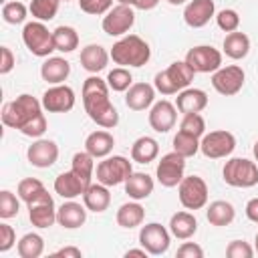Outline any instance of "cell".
Wrapping results in <instances>:
<instances>
[{
  "label": "cell",
  "instance_id": "6da1fadb",
  "mask_svg": "<svg viewBox=\"0 0 258 258\" xmlns=\"http://www.w3.org/2000/svg\"><path fill=\"white\" fill-rule=\"evenodd\" d=\"M83 105L91 121H95L103 129H113L119 123V113L109 99L107 79L91 75L83 83Z\"/></svg>",
  "mask_w": 258,
  "mask_h": 258
},
{
  "label": "cell",
  "instance_id": "7a4b0ae2",
  "mask_svg": "<svg viewBox=\"0 0 258 258\" xmlns=\"http://www.w3.org/2000/svg\"><path fill=\"white\" fill-rule=\"evenodd\" d=\"M109 54H111L115 64H121V67H143L151 58V48L141 36L129 34V36H123L121 40H117Z\"/></svg>",
  "mask_w": 258,
  "mask_h": 258
},
{
  "label": "cell",
  "instance_id": "3957f363",
  "mask_svg": "<svg viewBox=\"0 0 258 258\" xmlns=\"http://www.w3.org/2000/svg\"><path fill=\"white\" fill-rule=\"evenodd\" d=\"M38 113H42V101H38L36 97L28 95V93H22L14 101L4 105V109H2V123L6 127H12V129L20 131L22 125H26Z\"/></svg>",
  "mask_w": 258,
  "mask_h": 258
},
{
  "label": "cell",
  "instance_id": "277c9868",
  "mask_svg": "<svg viewBox=\"0 0 258 258\" xmlns=\"http://www.w3.org/2000/svg\"><path fill=\"white\" fill-rule=\"evenodd\" d=\"M22 42L24 46L34 54V56H48L54 48V36L52 32L44 26V22L40 20H32V22H26L24 28H22Z\"/></svg>",
  "mask_w": 258,
  "mask_h": 258
},
{
  "label": "cell",
  "instance_id": "5b68a950",
  "mask_svg": "<svg viewBox=\"0 0 258 258\" xmlns=\"http://www.w3.org/2000/svg\"><path fill=\"white\" fill-rule=\"evenodd\" d=\"M222 175L232 187H252L258 183V165L246 157H232L226 161Z\"/></svg>",
  "mask_w": 258,
  "mask_h": 258
},
{
  "label": "cell",
  "instance_id": "8992f818",
  "mask_svg": "<svg viewBox=\"0 0 258 258\" xmlns=\"http://www.w3.org/2000/svg\"><path fill=\"white\" fill-rule=\"evenodd\" d=\"M131 173H133L131 161L127 157H123V155H113V157L107 155V157H103V161H99V165L95 169L97 181L107 185V187L125 183Z\"/></svg>",
  "mask_w": 258,
  "mask_h": 258
},
{
  "label": "cell",
  "instance_id": "52a82bcc",
  "mask_svg": "<svg viewBox=\"0 0 258 258\" xmlns=\"http://www.w3.org/2000/svg\"><path fill=\"white\" fill-rule=\"evenodd\" d=\"M179 202L185 210H202L208 204V185L200 175H183L177 185Z\"/></svg>",
  "mask_w": 258,
  "mask_h": 258
},
{
  "label": "cell",
  "instance_id": "ba28073f",
  "mask_svg": "<svg viewBox=\"0 0 258 258\" xmlns=\"http://www.w3.org/2000/svg\"><path fill=\"white\" fill-rule=\"evenodd\" d=\"M234 149H236V137L226 129L204 133V137L200 139V151L210 159L228 157Z\"/></svg>",
  "mask_w": 258,
  "mask_h": 258
},
{
  "label": "cell",
  "instance_id": "9c48e42d",
  "mask_svg": "<svg viewBox=\"0 0 258 258\" xmlns=\"http://www.w3.org/2000/svg\"><path fill=\"white\" fill-rule=\"evenodd\" d=\"M139 244L151 256H161L169 250L171 232L165 226L157 224V222H149V224L141 226V230H139Z\"/></svg>",
  "mask_w": 258,
  "mask_h": 258
},
{
  "label": "cell",
  "instance_id": "30bf717a",
  "mask_svg": "<svg viewBox=\"0 0 258 258\" xmlns=\"http://www.w3.org/2000/svg\"><path fill=\"white\" fill-rule=\"evenodd\" d=\"M183 171H185V157L179 155L177 151H171L159 159L155 167V177L163 187H175L183 179Z\"/></svg>",
  "mask_w": 258,
  "mask_h": 258
},
{
  "label": "cell",
  "instance_id": "8fae6325",
  "mask_svg": "<svg viewBox=\"0 0 258 258\" xmlns=\"http://www.w3.org/2000/svg\"><path fill=\"white\" fill-rule=\"evenodd\" d=\"M244 81H246V73L238 64L220 67L216 73H212V87L224 97H232L240 93V89L244 87Z\"/></svg>",
  "mask_w": 258,
  "mask_h": 258
},
{
  "label": "cell",
  "instance_id": "7c38bea8",
  "mask_svg": "<svg viewBox=\"0 0 258 258\" xmlns=\"http://www.w3.org/2000/svg\"><path fill=\"white\" fill-rule=\"evenodd\" d=\"M135 24V12L131 6L127 4H117L113 6L105 16H103V32L109 36H123L131 30V26Z\"/></svg>",
  "mask_w": 258,
  "mask_h": 258
},
{
  "label": "cell",
  "instance_id": "4fadbf2b",
  "mask_svg": "<svg viewBox=\"0 0 258 258\" xmlns=\"http://www.w3.org/2000/svg\"><path fill=\"white\" fill-rule=\"evenodd\" d=\"M26 206H28V220H30L32 226L44 230V228H50L56 222L54 200L46 189L38 198H34L32 202H28Z\"/></svg>",
  "mask_w": 258,
  "mask_h": 258
},
{
  "label": "cell",
  "instance_id": "5bb4252c",
  "mask_svg": "<svg viewBox=\"0 0 258 258\" xmlns=\"http://www.w3.org/2000/svg\"><path fill=\"white\" fill-rule=\"evenodd\" d=\"M185 60L196 73H216L222 67V52L210 44H200L187 50Z\"/></svg>",
  "mask_w": 258,
  "mask_h": 258
},
{
  "label": "cell",
  "instance_id": "9a60e30c",
  "mask_svg": "<svg viewBox=\"0 0 258 258\" xmlns=\"http://www.w3.org/2000/svg\"><path fill=\"white\" fill-rule=\"evenodd\" d=\"M75 107V91L69 85H52L42 93V109L48 113H67Z\"/></svg>",
  "mask_w": 258,
  "mask_h": 258
},
{
  "label": "cell",
  "instance_id": "2e32d148",
  "mask_svg": "<svg viewBox=\"0 0 258 258\" xmlns=\"http://www.w3.org/2000/svg\"><path fill=\"white\" fill-rule=\"evenodd\" d=\"M26 157H28V163L30 165L40 167V169H46V167H50V165L56 163V159H58V145L52 139H36L28 147Z\"/></svg>",
  "mask_w": 258,
  "mask_h": 258
},
{
  "label": "cell",
  "instance_id": "e0dca14e",
  "mask_svg": "<svg viewBox=\"0 0 258 258\" xmlns=\"http://www.w3.org/2000/svg\"><path fill=\"white\" fill-rule=\"evenodd\" d=\"M175 119H177V107L165 99L157 101L151 105V111H149V125L153 131L157 133H167L169 129H173L175 125Z\"/></svg>",
  "mask_w": 258,
  "mask_h": 258
},
{
  "label": "cell",
  "instance_id": "ac0fdd59",
  "mask_svg": "<svg viewBox=\"0 0 258 258\" xmlns=\"http://www.w3.org/2000/svg\"><path fill=\"white\" fill-rule=\"evenodd\" d=\"M216 14L214 0H191L183 8V20L191 28H202L210 22V18Z\"/></svg>",
  "mask_w": 258,
  "mask_h": 258
},
{
  "label": "cell",
  "instance_id": "d6986e66",
  "mask_svg": "<svg viewBox=\"0 0 258 258\" xmlns=\"http://www.w3.org/2000/svg\"><path fill=\"white\" fill-rule=\"evenodd\" d=\"M89 185H91V183H87L83 177H79L73 169L58 173L56 179H54V191H56L60 198H64V200H75V198L83 196Z\"/></svg>",
  "mask_w": 258,
  "mask_h": 258
},
{
  "label": "cell",
  "instance_id": "ffe728a7",
  "mask_svg": "<svg viewBox=\"0 0 258 258\" xmlns=\"http://www.w3.org/2000/svg\"><path fill=\"white\" fill-rule=\"evenodd\" d=\"M155 101V87L149 83H133L125 93V105L131 111H145Z\"/></svg>",
  "mask_w": 258,
  "mask_h": 258
},
{
  "label": "cell",
  "instance_id": "44dd1931",
  "mask_svg": "<svg viewBox=\"0 0 258 258\" xmlns=\"http://www.w3.org/2000/svg\"><path fill=\"white\" fill-rule=\"evenodd\" d=\"M175 107H177V111L183 113V115H187V113H202V111L208 107V95H206V91L196 89V87L181 89V91L177 93Z\"/></svg>",
  "mask_w": 258,
  "mask_h": 258
},
{
  "label": "cell",
  "instance_id": "7402d4cb",
  "mask_svg": "<svg viewBox=\"0 0 258 258\" xmlns=\"http://www.w3.org/2000/svg\"><path fill=\"white\" fill-rule=\"evenodd\" d=\"M56 222L67 230H77L87 222V206L79 202H64L60 208H56Z\"/></svg>",
  "mask_w": 258,
  "mask_h": 258
},
{
  "label": "cell",
  "instance_id": "603a6c76",
  "mask_svg": "<svg viewBox=\"0 0 258 258\" xmlns=\"http://www.w3.org/2000/svg\"><path fill=\"white\" fill-rule=\"evenodd\" d=\"M71 75V64L62 56H48L40 64V77L48 85H62Z\"/></svg>",
  "mask_w": 258,
  "mask_h": 258
},
{
  "label": "cell",
  "instance_id": "cb8c5ba5",
  "mask_svg": "<svg viewBox=\"0 0 258 258\" xmlns=\"http://www.w3.org/2000/svg\"><path fill=\"white\" fill-rule=\"evenodd\" d=\"M111 54L101 46V44H87L83 50H81V67L91 73V75H97L101 73L107 62H109Z\"/></svg>",
  "mask_w": 258,
  "mask_h": 258
},
{
  "label": "cell",
  "instance_id": "d4e9b609",
  "mask_svg": "<svg viewBox=\"0 0 258 258\" xmlns=\"http://www.w3.org/2000/svg\"><path fill=\"white\" fill-rule=\"evenodd\" d=\"M113 147H115V137L109 131H105V129L93 131L85 139V151H89L95 159L107 157L113 151Z\"/></svg>",
  "mask_w": 258,
  "mask_h": 258
},
{
  "label": "cell",
  "instance_id": "484cf974",
  "mask_svg": "<svg viewBox=\"0 0 258 258\" xmlns=\"http://www.w3.org/2000/svg\"><path fill=\"white\" fill-rule=\"evenodd\" d=\"M153 185L155 183H153V177L151 175H147L143 171H133L127 177V181H125V194L131 200L141 202V200H145V198H149L153 194Z\"/></svg>",
  "mask_w": 258,
  "mask_h": 258
},
{
  "label": "cell",
  "instance_id": "4316f807",
  "mask_svg": "<svg viewBox=\"0 0 258 258\" xmlns=\"http://www.w3.org/2000/svg\"><path fill=\"white\" fill-rule=\"evenodd\" d=\"M83 204L87 206L89 212H95V214H101L109 208L111 204V194H109V187L103 185V183H91L85 194H83Z\"/></svg>",
  "mask_w": 258,
  "mask_h": 258
},
{
  "label": "cell",
  "instance_id": "83f0119b",
  "mask_svg": "<svg viewBox=\"0 0 258 258\" xmlns=\"http://www.w3.org/2000/svg\"><path fill=\"white\" fill-rule=\"evenodd\" d=\"M169 232L177 240H189L198 232V220L191 212H177L169 220Z\"/></svg>",
  "mask_w": 258,
  "mask_h": 258
},
{
  "label": "cell",
  "instance_id": "f1b7e54d",
  "mask_svg": "<svg viewBox=\"0 0 258 258\" xmlns=\"http://www.w3.org/2000/svg\"><path fill=\"white\" fill-rule=\"evenodd\" d=\"M157 155H159V143H157L153 137H149V135H143V137L135 139L133 145H131V159H133L135 163L147 165V163H151Z\"/></svg>",
  "mask_w": 258,
  "mask_h": 258
},
{
  "label": "cell",
  "instance_id": "f546056e",
  "mask_svg": "<svg viewBox=\"0 0 258 258\" xmlns=\"http://www.w3.org/2000/svg\"><path fill=\"white\" fill-rule=\"evenodd\" d=\"M115 220H117V224H119L121 228L131 230V228H137V226L143 224V220H145V210H143V206H141L137 200H135V202H127V204H123V206L117 210Z\"/></svg>",
  "mask_w": 258,
  "mask_h": 258
},
{
  "label": "cell",
  "instance_id": "4dcf8cb0",
  "mask_svg": "<svg viewBox=\"0 0 258 258\" xmlns=\"http://www.w3.org/2000/svg\"><path fill=\"white\" fill-rule=\"evenodd\" d=\"M206 218H208V222H210L212 226L222 228V226H228V224L234 222L236 210H234V206H232L230 202H226V200H216V202H212V204L208 206Z\"/></svg>",
  "mask_w": 258,
  "mask_h": 258
},
{
  "label": "cell",
  "instance_id": "1f68e13d",
  "mask_svg": "<svg viewBox=\"0 0 258 258\" xmlns=\"http://www.w3.org/2000/svg\"><path fill=\"white\" fill-rule=\"evenodd\" d=\"M224 52H226V56H230L234 60L244 58L250 52V38L240 30L228 32L224 38Z\"/></svg>",
  "mask_w": 258,
  "mask_h": 258
},
{
  "label": "cell",
  "instance_id": "d6a6232c",
  "mask_svg": "<svg viewBox=\"0 0 258 258\" xmlns=\"http://www.w3.org/2000/svg\"><path fill=\"white\" fill-rule=\"evenodd\" d=\"M165 73L169 75V79L173 81V85L177 87V91L187 89L191 85V81H194V75H196V71L187 64V60H175V62H171L165 69Z\"/></svg>",
  "mask_w": 258,
  "mask_h": 258
},
{
  "label": "cell",
  "instance_id": "836d02e7",
  "mask_svg": "<svg viewBox=\"0 0 258 258\" xmlns=\"http://www.w3.org/2000/svg\"><path fill=\"white\" fill-rule=\"evenodd\" d=\"M52 36H54V48L60 50V52H73L77 46H79V34L73 26H56L52 30Z\"/></svg>",
  "mask_w": 258,
  "mask_h": 258
},
{
  "label": "cell",
  "instance_id": "e575fe53",
  "mask_svg": "<svg viewBox=\"0 0 258 258\" xmlns=\"http://www.w3.org/2000/svg\"><path fill=\"white\" fill-rule=\"evenodd\" d=\"M18 256L20 258H38L42 252H44V240L40 234H24L20 240H18Z\"/></svg>",
  "mask_w": 258,
  "mask_h": 258
},
{
  "label": "cell",
  "instance_id": "d590c367",
  "mask_svg": "<svg viewBox=\"0 0 258 258\" xmlns=\"http://www.w3.org/2000/svg\"><path fill=\"white\" fill-rule=\"evenodd\" d=\"M79 177H83L87 183H93V173H95V157L89 151H77L73 155V167H71Z\"/></svg>",
  "mask_w": 258,
  "mask_h": 258
},
{
  "label": "cell",
  "instance_id": "8d00e7d4",
  "mask_svg": "<svg viewBox=\"0 0 258 258\" xmlns=\"http://www.w3.org/2000/svg\"><path fill=\"white\" fill-rule=\"evenodd\" d=\"M58 4H60V0H30L28 10H30L32 18L46 22V20H52L56 16Z\"/></svg>",
  "mask_w": 258,
  "mask_h": 258
},
{
  "label": "cell",
  "instance_id": "74e56055",
  "mask_svg": "<svg viewBox=\"0 0 258 258\" xmlns=\"http://www.w3.org/2000/svg\"><path fill=\"white\" fill-rule=\"evenodd\" d=\"M173 151H177L179 155H183L185 159L187 157H194L198 151H200V139L189 135V133H183V131H177L175 137H173Z\"/></svg>",
  "mask_w": 258,
  "mask_h": 258
},
{
  "label": "cell",
  "instance_id": "f35d334b",
  "mask_svg": "<svg viewBox=\"0 0 258 258\" xmlns=\"http://www.w3.org/2000/svg\"><path fill=\"white\" fill-rule=\"evenodd\" d=\"M44 189H46V187H44V183H42L40 179H36V177H24V179L18 181L16 194H18V198H20L24 204H28V202H32L34 198H38Z\"/></svg>",
  "mask_w": 258,
  "mask_h": 258
},
{
  "label": "cell",
  "instance_id": "ab89813d",
  "mask_svg": "<svg viewBox=\"0 0 258 258\" xmlns=\"http://www.w3.org/2000/svg\"><path fill=\"white\" fill-rule=\"evenodd\" d=\"M107 85L109 89H113L115 93H123L133 85V75L125 69V67H117L113 71H109L107 75Z\"/></svg>",
  "mask_w": 258,
  "mask_h": 258
},
{
  "label": "cell",
  "instance_id": "60d3db41",
  "mask_svg": "<svg viewBox=\"0 0 258 258\" xmlns=\"http://www.w3.org/2000/svg\"><path fill=\"white\" fill-rule=\"evenodd\" d=\"M179 131L202 139L204 133H206V121H204V117L200 113H187V115H183V119L179 123Z\"/></svg>",
  "mask_w": 258,
  "mask_h": 258
},
{
  "label": "cell",
  "instance_id": "b9f144b4",
  "mask_svg": "<svg viewBox=\"0 0 258 258\" xmlns=\"http://www.w3.org/2000/svg\"><path fill=\"white\" fill-rule=\"evenodd\" d=\"M20 198H16L10 189H2L0 191V218L2 220H10L14 216H18L20 212Z\"/></svg>",
  "mask_w": 258,
  "mask_h": 258
},
{
  "label": "cell",
  "instance_id": "7bdbcfd3",
  "mask_svg": "<svg viewBox=\"0 0 258 258\" xmlns=\"http://www.w3.org/2000/svg\"><path fill=\"white\" fill-rule=\"evenodd\" d=\"M26 12L28 8L22 2H6L2 6V18L8 24H22L26 20Z\"/></svg>",
  "mask_w": 258,
  "mask_h": 258
},
{
  "label": "cell",
  "instance_id": "ee69618b",
  "mask_svg": "<svg viewBox=\"0 0 258 258\" xmlns=\"http://www.w3.org/2000/svg\"><path fill=\"white\" fill-rule=\"evenodd\" d=\"M216 24L224 30V32H234L240 26V14L234 8H224L216 14Z\"/></svg>",
  "mask_w": 258,
  "mask_h": 258
},
{
  "label": "cell",
  "instance_id": "f6af8a7d",
  "mask_svg": "<svg viewBox=\"0 0 258 258\" xmlns=\"http://www.w3.org/2000/svg\"><path fill=\"white\" fill-rule=\"evenodd\" d=\"M79 8L91 16H101L113 8V0H79Z\"/></svg>",
  "mask_w": 258,
  "mask_h": 258
},
{
  "label": "cell",
  "instance_id": "bcb514c9",
  "mask_svg": "<svg viewBox=\"0 0 258 258\" xmlns=\"http://www.w3.org/2000/svg\"><path fill=\"white\" fill-rule=\"evenodd\" d=\"M46 131V119H44V113H38L34 119H30L26 125H22L20 133L26 135V137H40L44 135Z\"/></svg>",
  "mask_w": 258,
  "mask_h": 258
},
{
  "label": "cell",
  "instance_id": "7dc6e473",
  "mask_svg": "<svg viewBox=\"0 0 258 258\" xmlns=\"http://www.w3.org/2000/svg\"><path fill=\"white\" fill-rule=\"evenodd\" d=\"M226 256L228 258H252L254 248L244 240H232L226 248Z\"/></svg>",
  "mask_w": 258,
  "mask_h": 258
},
{
  "label": "cell",
  "instance_id": "c3c4849f",
  "mask_svg": "<svg viewBox=\"0 0 258 258\" xmlns=\"http://www.w3.org/2000/svg\"><path fill=\"white\" fill-rule=\"evenodd\" d=\"M153 87H155V91H159L161 95H175V93H179L177 87L173 85V81L169 79V75H167L165 71H161V73L155 75V79H153Z\"/></svg>",
  "mask_w": 258,
  "mask_h": 258
},
{
  "label": "cell",
  "instance_id": "681fc988",
  "mask_svg": "<svg viewBox=\"0 0 258 258\" xmlns=\"http://www.w3.org/2000/svg\"><path fill=\"white\" fill-rule=\"evenodd\" d=\"M16 244V232L6 222L0 224V252H8Z\"/></svg>",
  "mask_w": 258,
  "mask_h": 258
},
{
  "label": "cell",
  "instance_id": "f907efd6",
  "mask_svg": "<svg viewBox=\"0 0 258 258\" xmlns=\"http://www.w3.org/2000/svg\"><path fill=\"white\" fill-rule=\"evenodd\" d=\"M177 258H204V250L196 242H183L177 248Z\"/></svg>",
  "mask_w": 258,
  "mask_h": 258
},
{
  "label": "cell",
  "instance_id": "816d5d0a",
  "mask_svg": "<svg viewBox=\"0 0 258 258\" xmlns=\"http://www.w3.org/2000/svg\"><path fill=\"white\" fill-rule=\"evenodd\" d=\"M16 64V58L8 46H0V75H8Z\"/></svg>",
  "mask_w": 258,
  "mask_h": 258
},
{
  "label": "cell",
  "instance_id": "f5cc1de1",
  "mask_svg": "<svg viewBox=\"0 0 258 258\" xmlns=\"http://www.w3.org/2000/svg\"><path fill=\"white\" fill-rule=\"evenodd\" d=\"M246 218L254 224H258V198H252L246 204Z\"/></svg>",
  "mask_w": 258,
  "mask_h": 258
},
{
  "label": "cell",
  "instance_id": "db71d44e",
  "mask_svg": "<svg viewBox=\"0 0 258 258\" xmlns=\"http://www.w3.org/2000/svg\"><path fill=\"white\" fill-rule=\"evenodd\" d=\"M54 256H64V258H81V250L75 248V246H67V248H60L54 252Z\"/></svg>",
  "mask_w": 258,
  "mask_h": 258
},
{
  "label": "cell",
  "instance_id": "11a10c76",
  "mask_svg": "<svg viewBox=\"0 0 258 258\" xmlns=\"http://www.w3.org/2000/svg\"><path fill=\"white\" fill-rule=\"evenodd\" d=\"M159 4V0H135V8L137 10H153Z\"/></svg>",
  "mask_w": 258,
  "mask_h": 258
},
{
  "label": "cell",
  "instance_id": "9f6ffc18",
  "mask_svg": "<svg viewBox=\"0 0 258 258\" xmlns=\"http://www.w3.org/2000/svg\"><path fill=\"white\" fill-rule=\"evenodd\" d=\"M147 254H149V252H147L143 246H141V248H131V250H127V252H125V256H127V258H129V256H141V258H145Z\"/></svg>",
  "mask_w": 258,
  "mask_h": 258
},
{
  "label": "cell",
  "instance_id": "6f0895ef",
  "mask_svg": "<svg viewBox=\"0 0 258 258\" xmlns=\"http://www.w3.org/2000/svg\"><path fill=\"white\" fill-rule=\"evenodd\" d=\"M119 4H127V6H133L135 4V0H117Z\"/></svg>",
  "mask_w": 258,
  "mask_h": 258
},
{
  "label": "cell",
  "instance_id": "680465c9",
  "mask_svg": "<svg viewBox=\"0 0 258 258\" xmlns=\"http://www.w3.org/2000/svg\"><path fill=\"white\" fill-rule=\"evenodd\" d=\"M167 2H169L171 6H179V4H183L185 0H167Z\"/></svg>",
  "mask_w": 258,
  "mask_h": 258
},
{
  "label": "cell",
  "instance_id": "91938a15",
  "mask_svg": "<svg viewBox=\"0 0 258 258\" xmlns=\"http://www.w3.org/2000/svg\"><path fill=\"white\" fill-rule=\"evenodd\" d=\"M254 157H256V161H258V141L254 143Z\"/></svg>",
  "mask_w": 258,
  "mask_h": 258
},
{
  "label": "cell",
  "instance_id": "94428289",
  "mask_svg": "<svg viewBox=\"0 0 258 258\" xmlns=\"http://www.w3.org/2000/svg\"><path fill=\"white\" fill-rule=\"evenodd\" d=\"M254 252L258 254V232H256V244H254Z\"/></svg>",
  "mask_w": 258,
  "mask_h": 258
},
{
  "label": "cell",
  "instance_id": "6125c7cd",
  "mask_svg": "<svg viewBox=\"0 0 258 258\" xmlns=\"http://www.w3.org/2000/svg\"><path fill=\"white\" fill-rule=\"evenodd\" d=\"M60 2H69V0H60Z\"/></svg>",
  "mask_w": 258,
  "mask_h": 258
}]
</instances>
